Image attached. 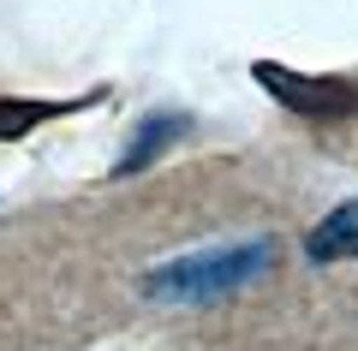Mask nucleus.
I'll use <instances>...</instances> for the list:
<instances>
[{
	"mask_svg": "<svg viewBox=\"0 0 358 351\" xmlns=\"http://www.w3.org/2000/svg\"><path fill=\"white\" fill-rule=\"evenodd\" d=\"M268 262H275V239H268V232H257V239L215 244V251L173 256V262L150 268V274L138 280V292H143L150 304H215V298H227V292L263 280Z\"/></svg>",
	"mask_w": 358,
	"mask_h": 351,
	"instance_id": "obj_1",
	"label": "nucleus"
},
{
	"mask_svg": "<svg viewBox=\"0 0 358 351\" xmlns=\"http://www.w3.org/2000/svg\"><path fill=\"white\" fill-rule=\"evenodd\" d=\"M305 256L310 262H346V256H358V197L334 202L329 214H322L317 226L305 232Z\"/></svg>",
	"mask_w": 358,
	"mask_h": 351,
	"instance_id": "obj_4",
	"label": "nucleus"
},
{
	"mask_svg": "<svg viewBox=\"0 0 358 351\" xmlns=\"http://www.w3.org/2000/svg\"><path fill=\"white\" fill-rule=\"evenodd\" d=\"M251 77L287 113H299V119H352L358 113V84L352 77H310V72H293V66H275V60H257Z\"/></svg>",
	"mask_w": 358,
	"mask_h": 351,
	"instance_id": "obj_2",
	"label": "nucleus"
},
{
	"mask_svg": "<svg viewBox=\"0 0 358 351\" xmlns=\"http://www.w3.org/2000/svg\"><path fill=\"white\" fill-rule=\"evenodd\" d=\"M192 131V119L185 113H173V107H162V113H143L138 119V131H131V143L120 149V161H114V179H131V173H150L155 161H162L167 149H173L179 137Z\"/></svg>",
	"mask_w": 358,
	"mask_h": 351,
	"instance_id": "obj_3",
	"label": "nucleus"
},
{
	"mask_svg": "<svg viewBox=\"0 0 358 351\" xmlns=\"http://www.w3.org/2000/svg\"><path fill=\"white\" fill-rule=\"evenodd\" d=\"M84 107V101H24V96H0V143H18L42 126V119H60V113Z\"/></svg>",
	"mask_w": 358,
	"mask_h": 351,
	"instance_id": "obj_5",
	"label": "nucleus"
}]
</instances>
